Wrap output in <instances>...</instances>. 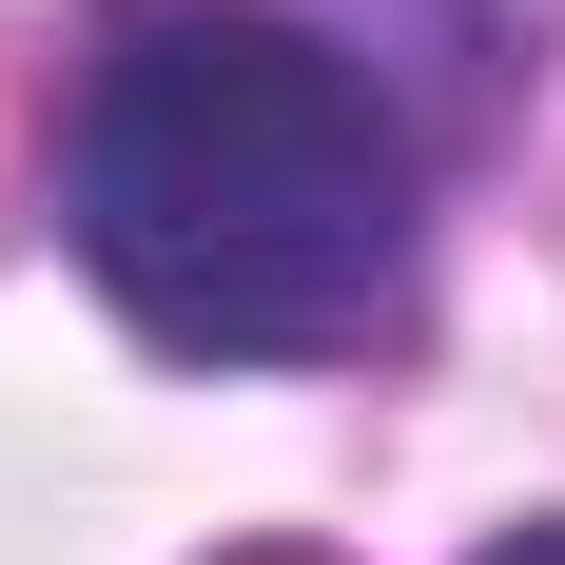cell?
Instances as JSON below:
<instances>
[{
  "mask_svg": "<svg viewBox=\"0 0 565 565\" xmlns=\"http://www.w3.org/2000/svg\"><path fill=\"white\" fill-rule=\"evenodd\" d=\"M0 157H20V78H0Z\"/></svg>",
  "mask_w": 565,
  "mask_h": 565,
  "instance_id": "3",
  "label": "cell"
},
{
  "mask_svg": "<svg viewBox=\"0 0 565 565\" xmlns=\"http://www.w3.org/2000/svg\"><path fill=\"white\" fill-rule=\"evenodd\" d=\"M488 565H565V526H508V546H488Z\"/></svg>",
  "mask_w": 565,
  "mask_h": 565,
  "instance_id": "2",
  "label": "cell"
},
{
  "mask_svg": "<svg viewBox=\"0 0 565 565\" xmlns=\"http://www.w3.org/2000/svg\"><path fill=\"white\" fill-rule=\"evenodd\" d=\"M254 565H312V546H254Z\"/></svg>",
  "mask_w": 565,
  "mask_h": 565,
  "instance_id": "4",
  "label": "cell"
},
{
  "mask_svg": "<svg viewBox=\"0 0 565 565\" xmlns=\"http://www.w3.org/2000/svg\"><path fill=\"white\" fill-rule=\"evenodd\" d=\"M409 157L391 78L274 0H117L58 98V234L78 274L195 371H312L409 312Z\"/></svg>",
  "mask_w": 565,
  "mask_h": 565,
  "instance_id": "1",
  "label": "cell"
}]
</instances>
